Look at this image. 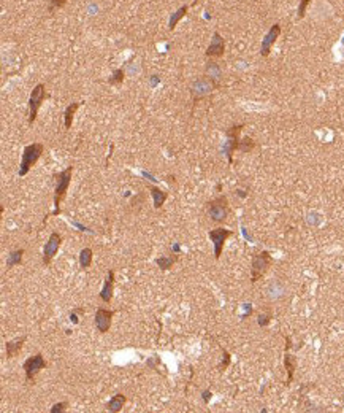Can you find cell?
Instances as JSON below:
<instances>
[{"instance_id": "1", "label": "cell", "mask_w": 344, "mask_h": 413, "mask_svg": "<svg viewBox=\"0 0 344 413\" xmlns=\"http://www.w3.org/2000/svg\"><path fill=\"white\" fill-rule=\"evenodd\" d=\"M72 175H73V165H69L67 169L59 172L56 175V188H54V211H53V217H57V214L62 211L60 205L65 199V195H67V191H69V186L72 183Z\"/></svg>"}, {"instance_id": "2", "label": "cell", "mask_w": 344, "mask_h": 413, "mask_svg": "<svg viewBox=\"0 0 344 413\" xmlns=\"http://www.w3.org/2000/svg\"><path fill=\"white\" fill-rule=\"evenodd\" d=\"M205 210L212 223L222 224L227 221L228 214H230V204H228L227 195H218L214 199L206 202Z\"/></svg>"}, {"instance_id": "3", "label": "cell", "mask_w": 344, "mask_h": 413, "mask_svg": "<svg viewBox=\"0 0 344 413\" xmlns=\"http://www.w3.org/2000/svg\"><path fill=\"white\" fill-rule=\"evenodd\" d=\"M43 151H45V145L40 143V142L27 145L24 148L23 156H21V165H19V170H18V175L21 178L26 176L30 172V169L38 162V159L41 158Z\"/></svg>"}, {"instance_id": "4", "label": "cell", "mask_w": 344, "mask_h": 413, "mask_svg": "<svg viewBox=\"0 0 344 413\" xmlns=\"http://www.w3.org/2000/svg\"><path fill=\"white\" fill-rule=\"evenodd\" d=\"M273 264V258L270 251L264 250L257 254H254L251 262V283H257L259 280L264 277Z\"/></svg>"}, {"instance_id": "5", "label": "cell", "mask_w": 344, "mask_h": 413, "mask_svg": "<svg viewBox=\"0 0 344 413\" xmlns=\"http://www.w3.org/2000/svg\"><path fill=\"white\" fill-rule=\"evenodd\" d=\"M48 97V92H46V86L43 83H38L37 86H34L30 92V97H29V124L32 126L35 121H37V114H38V110L43 104V101Z\"/></svg>"}, {"instance_id": "6", "label": "cell", "mask_w": 344, "mask_h": 413, "mask_svg": "<svg viewBox=\"0 0 344 413\" xmlns=\"http://www.w3.org/2000/svg\"><path fill=\"white\" fill-rule=\"evenodd\" d=\"M244 129V124H235L232 127H228L225 130V137H227V143L224 146V153L228 159V162H233V153L240 148V134H241V130Z\"/></svg>"}, {"instance_id": "7", "label": "cell", "mask_w": 344, "mask_h": 413, "mask_svg": "<svg viewBox=\"0 0 344 413\" xmlns=\"http://www.w3.org/2000/svg\"><path fill=\"white\" fill-rule=\"evenodd\" d=\"M216 88H219V86H218L216 83L212 81L211 78H208V76L205 75V76L197 78V80L192 83V86H190V95H192L193 101L197 102V101H202L203 97L209 95Z\"/></svg>"}, {"instance_id": "8", "label": "cell", "mask_w": 344, "mask_h": 413, "mask_svg": "<svg viewBox=\"0 0 344 413\" xmlns=\"http://www.w3.org/2000/svg\"><path fill=\"white\" fill-rule=\"evenodd\" d=\"M23 369H24V373H26V382H34L35 377L43 370L46 369V361L43 358L41 353H37L34 356H30L24 361L23 364Z\"/></svg>"}, {"instance_id": "9", "label": "cell", "mask_w": 344, "mask_h": 413, "mask_svg": "<svg viewBox=\"0 0 344 413\" xmlns=\"http://www.w3.org/2000/svg\"><path fill=\"white\" fill-rule=\"evenodd\" d=\"M233 235V230L230 229H224V227H218V229H211L208 232V237L209 240L214 245V259L219 261L221 256H222V251H224V245L227 242L228 237Z\"/></svg>"}, {"instance_id": "10", "label": "cell", "mask_w": 344, "mask_h": 413, "mask_svg": "<svg viewBox=\"0 0 344 413\" xmlns=\"http://www.w3.org/2000/svg\"><path fill=\"white\" fill-rule=\"evenodd\" d=\"M62 245V235L59 232H53L51 235H49L45 248H43V264L45 266H49V264L53 262V259L56 258L57 251H59V248Z\"/></svg>"}, {"instance_id": "11", "label": "cell", "mask_w": 344, "mask_h": 413, "mask_svg": "<svg viewBox=\"0 0 344 413\" xmlns=\"http://www.w3.org/2000/svg\"><path fill=\"white\" fill-rule=\"evenodd\" d=\"M113 317H114V311L113 310H108V308H103V307H98L97 311H95V318H94V324L97 327V330L100 334H106L110 327H111V323H113Z\"/></svg>"}, {"instance_id": "12", "label": "cell", "mask_w": 344, "mask_h": 413, "mask_svg": "<svg viewBox=\"0 0 344 413\" xmlns=\"http://www.w3.org/2000/svg\"><path fill=\"white\" fill-rule=\"evenodd\" d=\"M281 35V26L280 24H273L270 27V30L267 32V35L262 40V46H260V56L262 57H268L271 53V48L276 43V40L280 38Z\"/></svg>"}, {"instance_id": "13", "label": "cell", "mask_w": 344, "mask_h": 413, "mask_svg": "<svg viewBox=\"0 0 344 413\" xmlns=\"http://www.w3.org/2000/svg\"><path fill=\"white\" fill-rule=\"evenodd\" d=\"M224 53H225V40H224V37L219 34V32H214V34H212L209 46L206 48L205 54H206V57L218 59V57H222Z\"/></svg>"}, {"instance_id": "14", "label": "cell", "mask_w": 344, "mask_h": 413, "mask_svg": "<svg viewBox=\"0 0 344 413\" xmlns=\"http://www.w3.org/2000/svg\"><path fill=\"white\" fill-rule=\"evenodd\" d=\"M113 291H114V270H108L103 288L100 291V299L105 304H110L113 301Z\"/></svg>"}, {"instance_id": "15", "label": "cell", "mask_w": 344, "mask_h": 413, "mask_svg": "<svg viewBox=\"0 0 344 413\" xmlns=\"http://www.w3.org/2000/svg\"><path fill=\"white\" fill-rule=\"evenodd\" d=\"M26 340H27L26 336L18 337V339H13V340H8L7 345H5V346H7V358H8V359H13L14 356H18V355L21 353V350H23V346H24Z\"/></svg>"}, {"instance_id": "16", "label": "cell", "mask_w": 344, "mask_h": 413, "mask_svg": "<svg viewBox=\"0 0 344 413\" xmlns=\"http://www.w3.org/2000/svg\"><path fill=\"white\" fill-rule=\"evenodd\" d=\"M147 189L151 191L153 202H154V208L159 210L163 204H165V201L168 199V192H167V191H162V189L157 188V186H151V185H147Z\"/></svg>"}, {"instance_id": "17", "label": "cell", "mask_w": 344, "mask_h": 413, "mask_svg": "<svg viewBox=\"0 0 344 413\" xmlns=\"http://www.w3.org/2000/svg\"><path fill=\"white\" fill-rule=\"evenodd\" d=\"M284 366H286V370H287V382H286V386H290V383L293 382L295 369H297V358L286 351V356H284Z\"/></svg>"}, {"instance_id": "18", "label": "cell", "mask_w": 344, "mask_h": 413, "mask_svg": "<svg viewBox=\"0 0 344 413\" xmlns=\"http://www.w3.org/2000/svg\"><path fill=\"white\" fill-rule=\"evenodd\" d=\"M205 75H206L208 78H211V80L214 81L216 85L219 86V81H221V78H222V69L219 67V64H218V62L211 61V62L206 64V67H205Z\"/></svg>"}, {"instance_id": "19", "label": "cell", "mask_w": 344, "mask_h": 413, "mask_svg": "<svg viewBox=\"0 0 344 413\" xmlns=\"http://www.w3.org/2000/svg\"><path fill=\"white\" fill-rule=\"evenodd\" d=\"M125 402H127V398L124 394H114L113 398L110 399V402L106 404V410L108 411H111V413H118V411H121L122 410V407L125 405Z\"/></svg>"}, {"instance_id": "20", "label": "cell", "mask_w": 344, "mask_h": 413, "mask_svg": "<svg viewBox=\"0 0 344 413\" xmlns=\"http://www.w3.org/2000/svg\"><path fill=\"white\" fill-rule=\"evenodd\" d=\"M79 105H81L79 102H72L70 105H67V108H65V111H63V127H65V130H69L72 127L75 113L78 111Z\"/></svg>"}, {"instance_id": "21", "label": "cell", "mask_w": 344, "mask_h": 413, "mask_svg": "<svg viewBox=\"0 0 344 413\" xmlns=\"http://www.w3.org/2000/svg\"><path fill=\"white\" fill-rule=\"evenodd\" d=\"M267 292L270 296V299L277 301V299H281V297L286 294V289H284V286L280 282H271L268 285V288H267Z\"/></svg>"}, {"instance_id": "22", "label": "cell", "mask_w": 344, "mask_h": 413, "mask_svg": "<svg viewBox=\"0 0 344 413\" xmlns=\"http://www.w3.org/2000/svg\"><path fill=\"white\" fill-rule=\"evenodd\" d=\"M92 259H94V251L91 248H83L79 253V258H78V262H79V267L81 269H89L91 264H92Z\"/></svg>"}, {"instance_id": "23", "label": "cell", "mask_w": 344, "mask_h": 413, "mask_svg": "<svg viewBox=\"0 0 344 413\" xmlns=\"http://www.w3.org/2000/svg\"><path fill=\"white\" fill-rule=\"evenodd\" d=\"M144 201H146V195H144V192H138V194H135V197H132V199H130L127 210H128L130 213H135V214H137V213L141 210V207H143Z\"/></svg>"}, {"instance_id": "24", "label": "cell", "mask_w": 344, "mask_h": 413, "mask_svg": "<svg viewBox=\"0 0 344 413\" xmlns=\"http://www.w3.org/2000/svg\"><path fill=\"white\" fill-rule=\"evenodd\" d=\"M187 11H189V7L187 5H184V7H181L179 10H176L173 14H171V18H170V21H168V30H175V27L178 26V23L181 21L184 16L187 14Z\"/></svg>"}, {"instance_id": "25", "label": "cell", "mask_w": 344, "mask_h": 413, "mask_svg": "<svg viewBox=\"0 0 344 413\" xmlns=\"http://www.w3.org/2000/svg\"><path fill=\"white\" fill-rule=\"evenodd\" d=\"M24 248H19V250H14L8 254V259H7V267L11 269L14 266H19L23 262V258H24Z\"/></svg>"}, {"instance_id": "26", "label": "cell", "mask_w": 344, "mask_h": 413, "mask_svg": "<svg viewBox=\"0 0 344 413\" xmlns=\"http://www.w3.org/2000/svg\"><path fill=\"white\" fill-rule=\"evenodd\" d=\"M178 261V254H170V256H160V258H157L156 259V264L157 266L162 269V270H168V269H171L173 267V264Z\"/></svg>"}, {"instance_id": "27", "label": "cell", "mask_w": 344, "mask_h": 413, "mask_svg": "<svg viewBox=\"0 0 344 413\" xmlns=\"http://www.w3.org/2000/svg\"><path fill=\"white\" fill-rule=\"evenodd\" d=\"M255 146H257V143H255L252 139L244 137V139H241V142H240L238 151H241V153H252V150H254Z\"/></svg>"}, {"instance_id": "28", "label": "cell", "mask_w": 344, "mask_h": 413, "mask_svg": "<svg viewBox=\"0 0 344 413\" xmlns=\"http://www.w3.org/2000/svg\"><path fill=\"white\" fill-rule=\"evenodd\" d=\"M124 78H125L124 69H116L113 72V75L108 78V83H110V85H122Z\"/></svg>"}, {"instance_id": "29", "label": "cell", "mask_w": 344, "mask_h": 413, "mask_svg": "<svg viewBox=\"0 0 344 413\" xmlns=\"http://www.w3.org/2000/svg\"><path fill=\"white\" fill-rule=\"evenodd\" d=\"M65 4H67V0H49V7H48V13H54L60 8L65 7Z\"/></svg>"}, {"instance_id": "30", "label": "cell", "mask_w": 344, "mask_h": 413, "mask_svg": "<svg viewBox=\"0 0 344 413\" xmlns=\"http://www.w3.org/2000/svg\"><path fill=\"white\" fill-rule=\"evenodd\" d=\"M309 4H311V0H300V5H298V19H303L305 18L306 8H308Z\"/></svg>"}, {"instance_id": "31", "label": "cell", "mask_w": 344, "mask_h": 413, "mask_svg": "<svg viewBox=\"0 0 344 413\" xmlns=\"http://www.w3.org/2000/svg\"><path fill=\"white\" fill-rule=\"evenodd\" d=\"M67 408H69V402H59L51 408V413H62V411H67Z\"/></svg>"}, {"instance_id": "32", "label": "cell", "mask_w": 344, "mask_h": 413, "mask_svg": "<svg viewBox=\"0 0 344 413\" xmlns=\"http://www.w3.org/2000/svg\"><path fill=\"white\" fill-rule=\"evenodd\" d=\"M270 320H271V313L270 311L267 313V315H262V313L259 315V324L260 326H267L270 323Z\"/></svg>"}, {"instance_id": "33", "label": "cell", "mask_w": 344, "mask_h": 413, "mask_svg": "<svg viewBox=\"0 0 344 413\" xmlns=\"http://www.w3.org/2000/svg\"><path fill=\"white\" fill-rule=\"evenodd\" d=\"M224 353H225V359L221 362V366H219V370H221V372H222V370H225V369H227V366L230 364V355H228V351H225V350H224Z\"/></svg>"}, {"instance_id": "34", "label": "cell", "mask_w": 344, "mask_h": 413, "mask_svg": "<svg viewBox=\"0 0 344 413\" xmlns=\"http://www.w3.org/2000/svg\"><path fill=\"white\" fill-rule=\"evenodd\" d=\"M209 398H211V391H209V389L203 391V401H205V404L209 402Z\"/></svg>"}]
</instances>
